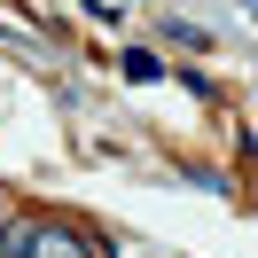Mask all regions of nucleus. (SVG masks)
Here are the masks:
<instances>
[{
	"label": "nucleus",
	"instance_id": "3",
	"mask_svg": "<svg viewBox=\"0 0 258 258\" xmlns=\"http://www.w3.org/2000/svg\"><path fill=\"white\" fill-rule=\"evenodd\" d=\"M117 71H125L133 86H157V79H164V63H157V55H149V47H133V55H125V63H117Z\"/></svg>",
	"mask_w": 258,
	"mask_h": 258
},
{
	"label": "nucleus",
	"instance_id": "2",
	"mask_svg": "<svg viewBox=\"0 0 258 258\" xmlns=\"http://www.w3.org/2000/svg\"><path fill=\"white\" fill-rule=\"evenodd\" d=\"M32 242H39V211H8L0 219V258H32Z\"/></svg>",
	"mask_w": 258,
	"mask_h": 258
},
{
	"label": "nucleus",
	"instance_id": "4",
	"mask_svg": "<svg viewBox=\"0 0 258 258\" xmlns=\"http://www.w3.org/2000/svg\"><path fill=\"white\" fill-rule=\"evenodd\" d=\"M164 39H180V47H211V32H204V24H180V16L164 24Z\"/></svg>",
	"mask_w": 258,
	"mask_h": 258
},
{
	"label": "nucleus",
	"instance_id": "1",
	"mask_svg": "<svg viewBox=\"0 0 258 258\" xmlns=\"http://www.w3.org/2000/svg\"><path fill=\"white\" fill-rule=\"evenodd\" d=\"M32 258H110V242H94L86 227H71V219H39Z\"/></svg>",
	"mask_w": 258,
	"mask_h": 258
},
{
	"label": "nucleus",
	"instance_id": "5",
	"mask_svg": "<svg viewBox=\"0 0 258 258\" xmlns=\"http://www.w3.org/2000/svg\"><path fill=\"white\" fill-rule=\"evenodd\" d=\"M79 8H86V16H102V24H117V8H110V0H79Z\"/></svg>",
	"mask_w": 258,
	"mask_h": 258
},
{
	"label": "nucleus",
	"instance_id": "6",
	"mask_svg": "<svg viewBox=\"0 0 258 258\" xmlns=\"http://www.w3.org/2000/svg\"><path fill=\"white\" fill-rule=\"evenodd\" d=\"M0 219H8V204H0Z\"/></svg>",
	"mask_w": 258,
	"mask_h": 258
}]
</instances>
